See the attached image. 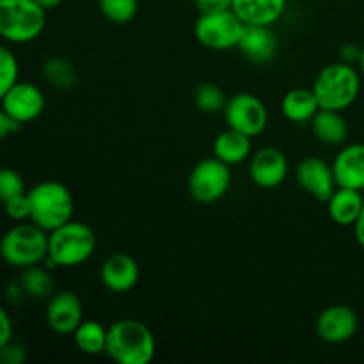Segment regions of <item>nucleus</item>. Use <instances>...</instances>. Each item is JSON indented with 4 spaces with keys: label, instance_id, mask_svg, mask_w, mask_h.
I'll use <instances>...</instances> for the list:
<instances>
[{
    "label": "nucleus",
    "instance_id": "1",
    "mask_svg": "<svg viewBox=\"0 0 364 364\" xmlns=\"http://www.w3.org/2000/svg\"><path fill=\"white\" fill-rule=\"evenodd\" d=\"M98 245L91 226L71 219L48 233V255L45 265L52 269H73L92 258Z\"/></svg>",
    "mask_w": 364,
    "mask_h": 364
},
{
    "label": "nucleus",
    "instance_id": "2",
    "mask_svg": "<svg viewBox=\"0 0 364 364\" xmlns=\"http://www.w3.org/2000/svg\"><path fill=\"white\" fill-rule=\"evenodd\" d=\"M155 352V336L141 320L121 318L107 329L105 354L117 364H149Z\"/></svg>",
    "mask_w": 364,
    "mask_h": 364
},
{
    "label": "nucleus",
    "instance_id": "3",
    "mask_svg": "<svg viewBox=\"0 0 364 364\" xmlns=\"http://www.w3.org/2000/svg\"><path fill=\"white\" fill-rule=\"evenodd\" d=\"M311 89L320 109L343 112L358 100L361 92V77L352 64L338 60L320 70Z\"/></svg>",
    "mask_w": 364,
    "mask_h": 364
},
{
    "label": "nucleus",
    "instance_id": "4",
    "mask_svg": "<svg viewBox=\"0 0 364 364\" xmlns=\"http://www.w3.org/2000/svg\"><path fill=\"white\" fill-rule=\"evenodd\" d=\"M27 198L31 205V223L48 233L73 219V196L60 181H39L27 192Z\"/></svg>",
    "mask_w": 364,
    "mask_h": 364
},
{
    "label": "nucleus",
    "instance_id": "5",
    "mask_svg": "<svg viewBox=\"0 0 364 364\" xmlns=\"http://www.w3.org/2000/svg\"><path fill=\"white\" fill-rule=\"evenodd\" d=\"M48 255V231L31 220L14 224L0 238V258L14 269L45 263Z\"/></svg>",
    "mask_w": 364,
    "mask_h": 364
},
{
    "label": "nucleus",
    "instance_id": "6",
    "mask_svg": "<svg viewBox=\"0 0 364 364\" xmlns=\"http://www.w3.org/2000/svg\"><path fill=\"white\" fill-rule=\"evenodd\" d=\"M46 9L36 0H0V38L14 45H25L43 34Z\"/></svg>",
    "mask_w": 364,
    "mask_h": 364
},
{
    "label": "nucleus",
    "instance_id": "7",
    "mask_svg": "<svg viewBox=\"0 0 364 364\" xmlns=\"http://www.w3.org/2000/svg\"><path fill=\"white\" fill-rule=\"evenodd\" d=\"M244 27V21L235 14L233 9L201 13L196 20L194 36L199 45L205 48L224 52V50L237 48Z\"/></svg>",
    "mask_w": 364,
    "mask_h": 364
},
{
    "label": "nucleus",
    "instance_id": "8",
    "mask_svg": "<svg viewBox=\"0 0 364 364\" xmlns=\"http://www.w3.org/2000/svg\"><path fill=\"white\" fill-rule=\"evenodd\" d=\"M230 166L217 156L203 159L188 174V194L201 205H212L223 199L230 191Z\"/></svg>",
    "mask_w": 364,
    "mask_h": 364
},
{
    "label": "nucleus",
    "instance_id": "9",
    "mask_svg": "<svg viewBox=\"0 0 364 364\" xmlns=\"http://www.w3.org/2000/svg\"><path fill=\"white\" fill-rule=\"evenodd\" d=\"M228 128L242 132L249 137H258L269 124V110L265 103L252 92H237L228 98L223 110Z\"/></svg>",
    "mask_w": 364,
    "mask_h": 364
},
{
    "label": "nucleus",
    "instance_id": "10",
    "mask_svg": "<svg viewBox=\"0 0 364 364\" xmlns=\"http://www.w3.org/2000/svg\"><path fill=\"white\" fill-rule=\"evenodd\" d=\"M359 327L358 313L347 304H333L322 309L316 318V334L329 345H341L355 336Z\"/></svg>",
    "mask_w": 364,
    "mask_h": 364
},
{
    "label": "nucleus",
    "instance_id": "11",
    "mask_svg": "<svg viewBox=\"0 0 364 364\" xmlns=\"http://www.w3.org/2000/svg\"><path fill=\"white\" fill-rule=\"evenodd\" d=\"M46 105L45 95L32 82L18 80L0 100V107L20 124L38 119Z\"/></svg>",
    "mask_w": 364,
    "mask_h": 364
},
{
    "label": "nucleus",
    "instance_id": "12",
    "mask_svg": "<svg viewBox=\"0 0 364 364\" xmlns=\"http://www.w3.org/2000/svg\"><path fill=\"white\" fill-rule=\"evenodd\" d=\"M295 180L302 191L308 192L318 201L327 203V199L336 191V178H334L333 164H327L320 156H306L299 162L295 169Z\"/></svg>",
    "mask_w": 364,
    "mask_h": 364
},
{
    "label": "nucleus",
    "instance_id": "13",
    "mask_svg": "<svg viewBox=\"0 0 364 364\" xmlns=\"http://www.w3.org/2000/svg\"><path fill=\"white\" fill-rule=\"evenodd\" d=\"M82 322H84V306L75 291H57L48 299L46 323L53 333L68 336L73 334Z\"/></svg>",
    "mask_w": 364,
    "mask_h": 364
},
{
    "label": "nucleus",
    "instance_id": "14",
    "mask_svg": "<svg viewBox=\"0 0 364 364\" xmlns=\"http://www.w3.org/2000/svg\"><path fill=\"white\" fill-rule=\"evenodd\" d=\"M288 159L281 149L274 146L259 148L251 155L249 176L259 188H276L287 180Z\"/></svg>",
    "mask_w": 364,
    "mask_h": 364
},
{
    "label": "nucleus",
    "instance_id": "15",
    "mask_svg": "<svg viewBox=\"0 0 364 364\" xmlns=\"http://www.w3.org/2000/svg\"><path fill=\"white\" fill-rule=\"evenodd\" d=\"M103 287L112 294H128L134 290L141 277L137 262L127 252H114L107 256L100 269Z\"/></svg>",
    "mask_w": 364,
    "mask_h": 364
},
{
    "label": "nucleus",
    "instance_id": "16",
    "mask_svg": "<svg viewBox=\"0 0 364 364\" xmlns=\"http://www.w3.org/2000/svg\"><path fill=\"white\" fill-rule=\"evenodd\" d=\"M338 187L364 191V144L355 142L338 151L333 162Z\"/></svg>",
    "mask_w": 364,
    "mask_h": 364
},
{
    "label": "nucleus",
    "instance_id": "17",
    "mask_svg": "<svg viewBox=\"0 0 364 364\" xmlns=\"http://www.w3.org/2000/svg\"><path fill=\"white\" fill-rule=\"evenodd\" d=\"M237 48L251 63L267 64L276 57L277 38L270 27H263V25H245Z\"/></svg>",
    "mask_w": 364,
    "mask_h": 364
},
{
    "label": "nucleus",
    "instance_id": "18",
    "mask_svg": "<svg viewBox=\"0 0 364 364\" xmlns=\"http://www.w3.org/2000/svg\"><path fill=\"white\" fill-rule=\"evenodd\" d=\"M231 9L244 25L272 27L287 11V0H233Z\"/></svg>",
    "mask_w": 364,
    "mask_h": 364
},
{
    "label": "nucleus",
    "instance_id": "19",
    "mask_svg": "<svg viewBox=\"0 0 364 364\" xmlns=\"http://www.w3.org/2000/svg\"><path fill=\"white\" fill-rule=\"evenodd\" d=\"M363 206L364 198L361 191H354V188L338 187L327 199V212H329L331 220L343 228H354L355 220L361 215Z\"/></svg>",
    "mask_w": 364,
    "mask_h": 364
},
{
    "label": "nucleus",
    "instance_id": "20",
    "mask_svg": "<svg viewBox=\"0 0 364 364\" xmlns=\"http://www.w3.org/2000/svg\"><path fill=\"white\" fill-rule=\"evenodd\" d=\"M252 155V139L242 132L228 128L220 132L213 141V156L223 160L228 166L245 162Z\"/></svg>",
    "mask_w": 364,
    "mask_h": 364
},
{
    "label": "nucleus",
    "instance_id": "21",
    "mask_svg": "<svg viewBox=\"0 0 364 364\" xmlns=\"http://www.w3.org/2000/svg\"><path fill=\"white\" fill-rule=\"evenodd\" d=\"M281 110L291 123H308L318 112L320 105L313 89L295 87L283 96Z\"/></svg>",
    "mask_w": 364,
    "mask_h": 364
},
{
    "label": "nucleus",
    "instance_id": "22",
    "mask_svg": "<svg viewBox=\"0 0 364 364\" xmlns=\"http://www.w3.org/2000/svg\"><path fill=\"white\" fill-rule=\"evenodd\" d=\"M315 137L326 146H341L348 137V124L338 110L320 109L311 119Z\"/></svg>",
    "mask_w": 364,
    "mask_h": 364
},
{
    "label": "nucleus",
    "instance_id": "23",
    "mask_svg": "<svg viewBox=\"0 0 364 364\" xmlns=\"http://www.w3.org/2000/svg\"><path fill=\"white\" fill-rule=\"evenodd\" d=\"M75 345L82 354H105L107 329L96 320H84L73 333Z\"/></svg>",
    "mask_w": 364,
    "mask_h": 364
},
{
    "label": "nucleus",
    "instance_id": "24",
    "mask_svg": "<svg viewBox=\"0 0 364 364\" xmlns=\"http://www.w3.org/2000/svg\"><path fill=\"white\" fill-rule=\"evenodd\" d=\"M20 283L21 287H23L27 297L38 299V301L52 297L53 288H55V284H53V277L52 274H50V269L46 265L41 267V263H39V265H32V267H27V269H23V272H21V277H20Z\"/></svg>",
    "mask_w": 364,
    "mask_h": 364
},
{
    "label": "nucleus",
    "instance_id": "25",
    "mask_svg": "<svg viewBox=\"0 0 364 364\" xmlns=\"http://www.w3.org/2000/svg\"><path fill=\"white\" fill-rule=\"evenodd\" d=\"M43 77L46 78V82L52 87L60 89V91L73 89L78 80V73L75 70L73 63L68 60L66 57H50L43 64Z\"/></svg>",
    "mask_w": 364,
    "mask_h": 364
},
{
    "label": "nucleus",
    "instance_id": "26",
    "mask_svg": "<svg viewBox=\"0 0 364 364\" xmlns=\"http://www.w3.org/2000/svg\"><path fill=\"white\" fill-rule=\"evenodd\" d=\"M192 103H194L199 112L217 114L224 110L228 103V96L223 91V87H219L217 84L203 82V84L196 85L194 91H192Z\"/></svg>",
    "mask_w": 364,
    "mask_h": 364
},
{
    "label": "nucleus",
    "instance_id": "27",
    "mask_svg": "<svg viewBox=\"0 0 364 364\" xmlns=\"http://www.w3.org/2000/svg\"><path fill=\"white\" fill-rule=\"evenodd\" d=\"M98 4L103 16L112 23H130L137 16L139 0H98Z\"/></svg>",
    "mask_w": 364,
    "mask_h": 364
},
{
    "label": "nucleus",
    "instance_id": "28",
    "mask_svg": "<svg viewBox=\"0 0 364 364\" xmlns=\"http://www.w3.org/2000/svg\"><path fill=\"white\" fill-rule=\"evenodd\" d=\"M18 77H20V64L16 55L6 45H0V100L20 80Z\"/></svg>",
    "mask_w": 364,
    "mask_h": 364
},
{
    "label": "nucleus",
    "instance_id": "29",
    "mask_svg": "<svg viewBox=\"0 0 364 364\" xmlns=\"http://www.w3.org/2000/svg\"><path fill=\"white\" fill-rule=\"evenodd\" d=\"M25 194V181L18 171L0 167V203H6L16 196Z\"/></svg>",
    "mask_w": 364,
    "mask_h": 364
},
{
    "label": "nucleus",
    "instance_id": "30",
    "mask_svg": "<svg viewBox=\"0 0 364 364\" xmlns=\"http://www.w3.org/2000/svg\"><path fill=\"white\" fill-rule=\"evenodd\" d=\"M4 212L14 223H25L31 220V205H28L27 192L4 203Z\"/></svg>",
    "mask_w": 364,
    "mask_h": 364
},
{
    "label": "nucleus",
    "instance_id": "31",
    "mask_svg": "<svg viewBox=\"0 0 364 364\" xmlns=\"http://www.w3.org/2000/svg\"><path fill=\"white\" fill-rule=\"evenodd\" d=\"M27 358V352H25V347L18 343H7L6 347L0 348V363L6 364H20L25 361Z\"/></svg>",
    "mask_w": 364,
    "mask_h": 364
},
{
    "label": "nucleus",
    "instance_id": "32",
    "mask_svg": "<svg viewBox=\"0 0 364 364\" xmlns=\"http://www.w3.org/2000/svg\"><path fill=\"white\" fill-rule=\"evenodd\" d=\"M13 338V322L4 306H0V348L6 347Z\"/></svg>",
    "mask_w": 364,
    "mask_h": 364
},
{
    "label": "nucleus",
    "instance_id": "33",
    "mask_svg": "<svg viewBox=\"0 0 364 364\" xmlns=\"http://www.w3.org/2000/svg\"><path fill=\"white\" fill-rule=\"evenodd\" d=\"M199 13H217V11L231 9L233 0H194Z\"/></svg>",
    "mask_w": 364,
    "mask_h": 364
},
{
    "label": "nucleus",
    "instance_id": "34",
    "mask_svg": "<svg viewBox=\"0 0 364 364\" xmlns=\"http://www.w3.org/2000/svg\"><path fill=\"white\" fill-rule=\"evenodd\" d=\"M20 127L21 124L18 123V121H14L13 117L0 107V141H4V139L9 137V135L16 134V132L20 130Z\"/></svg>",
    "mask_w": 364,
    "mask_h": 364
},
{
    "label": "nucleus",
    "instance_id": "35",
    "mask_svg": "<svg viewBox=\"0 0 364 364\" xmlns=\"http://www.w3.org/2000/svg\"><path fill=\"white\" fill-rule=\"evenodd\" d=\"M361 46L354 45V43H347L340 48V60L341 63H347L354 66V63H359V57H361Z\"/></svg>",
    "mask_w": 364,
    "mask_h": 364
},
{
    "label": "nucleus",
    "instance_id": "36",
    "mask_svg": "<svg viewBox=\"0 0 364 364\" xmlns=\"http://www.w3.org/2000/svg\"><path fill=\"white\" fill-rule=\"evenodd\" d=\"M354 233H355V240H358V244L364 249V206L361 210V215H359V219L355 220L354 224Z\"/></svg>",
    "mask_w": 364,
    "mask_h": 364
},
{
    "label": "nucleus",
    "instance_id": "37",
    "mask_svg": "<svg viewBox=\"0 0 364 364\" xmlns=\"http://www.w3.org/2000/svg\"><path fill=\"white\" fill-rule=\"evenodd\" d=\"M36 2H38L43 9L50 11V9H55V7H59L64 0H36Z\"/></svg>",
    "mask_w": 364,
    "mask_h": 364
},
{
    "label": "nucleus",
    "instance_id": "38",
    "mask_svg": "<svg viewBox=\"0 0 364 364\" xmlns=\"http://www.w3.org/2000/svg\"><path fill=\"white\" fill-rule=\"evenodd\" d=\"M359 70H361V73L364 75V46H363V50H361V57H359Z\"/></svg>",
    "mask_w": 364,
    "mask_h": 364
}]
</instances>
